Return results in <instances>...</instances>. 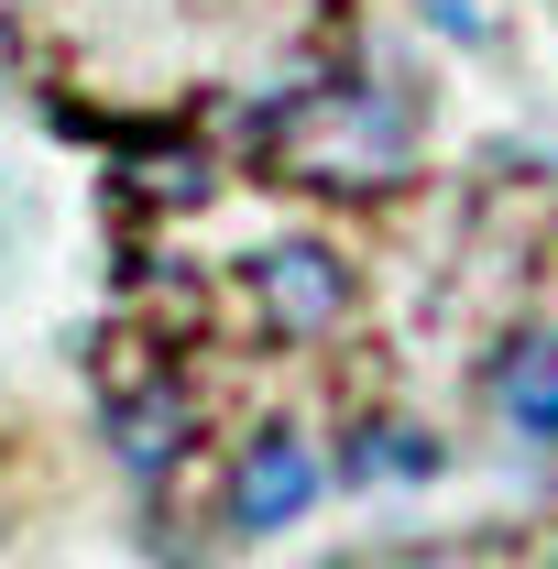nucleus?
Wrapping results in <instances>:
<instances>
[{"mask_svg": "<svg viewBox=\"0 0 558 569\" xmlns=\"http://www.w3.org/2000/svg\"><path fill=\"white\" fill-rule=\"evenodd\" d=\"M340 471H350V482H427V471H438V438L406 427V417H372L361 438H350Z\"/></svg>", "mask_w": 558, "mask_h": 569, "instance_id": "obj_6", "label": "nucleus"}, {"mask_svg": "<svg viewBox=\"0 0 558 569\" xmlns=\"http://www.w3.org/2000/svg\"><path fill=\"white\" fill-rule=\"evenodd\" d=\"M252 307H263V329L275 340H329L350 318V263L329 241H275V252H252Z\"/></svg>", "mask_w": 558, "mask_h": 569, "instance_id": "obj_2", "label": "nucleus"}, {"mask_svg": "<svg viewBox=\"0 0 558 569\" xmlns=\"http://www.w3.org/2000/svg\"><path fill=\"white\" fill-rule=\"evenodd\" d=\"M187 395L176 383H142V395H110V460L132 471V482H153L165 460H187Z\"/></svg>", "mask_w": 558, "mask_h": 569, "instance_id": "obj_5", "label": "nucleus"}, {"mask_svg": "<svg viewBox=\"0 0 558 569\" xmlns=\"http://www.w3.org/2000/svg\"><path fill=\"white\" fill-rule=\"evenodd\" d=\"M417 569H438V559H417Z\"/></svg>", "mask_w": 558, "mask_h": 569, "instance_id": "obj_8", "label": "nucleus"}, {"mask_svg": "<svg viewBox=\"0 0 558 569\" xmlns=\"http://www.w3.org/2000/svg\"><path fill=\"white\" fill-rule=\"evenodd\" d=\"M492 417L515 427V438H537V449H558V329L504 340V361H492Z\"/></svg>", "mask_w": 558, "mask_h": 569, "instance_id": "obj_4", "label": "nucleus"}, {"mask_svg": "<svg viewBox=\"0 0 558 569\" xmlns=\"http://www.w3.org/2000/svg\"><path fill=\"white\" fill-rule=\"evenodd\" d=\"M318 493H329V471H318V449H307L296 427L241 438V460H230V526H241V537H285Z\"/></svg>", "mask_w": 558, "mask_h": 569, "instance_id": "obj_3", "label": "nucleus"}, {"mask_svg": "<svg viewBox=\"0 0 558 569\" xmlns=\"http://www.w3.org/2000/svg\"><path fill=\"white\" fill-rule=\"evenodd\" d=\"M406 153H417L406 110L372 99V88H318V99L296 110V132H285V164L318 176V187H395Z\"/></svg>", "mask_w": 558, "mask_h": 569, "instance_id": "obj_1", "label": "nucleus"}, {"mask_svg": "<svg viewBox=\"0 0 558 569\" xmlns=\"http://www.w3.org/2000/svg\"><path fill=\"white\" fill-rule=\"evenodd\" d=\"M427 11H438V22L460 33V44H482V11H471V0H427Z\"/></svg>", "mask_w": 558, "mask_h": 569, "instance_id": "obj_7", "label": "nucleus"}, {"mask_svg": "<svg viewBox=\"0 0 558 569\" xmlns=\"http://www.w3.org/2000/svg\"><path fill=\"white\" fill-rule=\"evenodd\" d=\"M548 569H558V559H548Z\"/></svg>", "mask_w": 558, "mask_h": 569, "instance_id": "obj_9", "label": "nucleus"}]
</instances>
